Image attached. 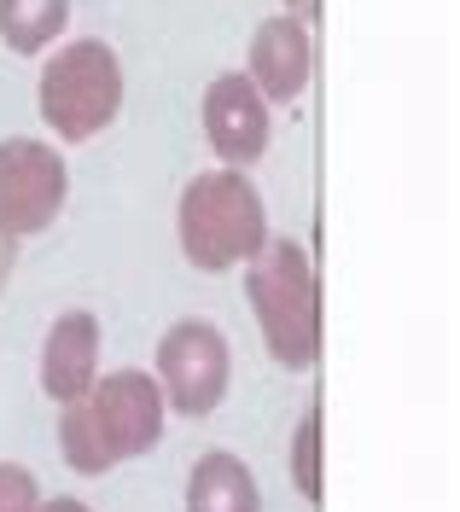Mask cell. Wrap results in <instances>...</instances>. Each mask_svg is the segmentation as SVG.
I'll return each mask as SVG.
<instances>
[{"instance_id":"6da1fadb","label":"cell","mask_w":460,"mask_h":512,"mask_svg":"<svg viewBox=\"0 0 460 512\" xmlns=\"http://www.w3.org/2000/svg\"><path fill=\"white\" fill-rule=\"evenodd\" d=\"M245 297H251V315H257L268 361L286 367V373H309L321 361V344H327L315 256L303 251L297 239L268 233L263 251L245 262Z\"/></svg>"},{"instance_id":"7a4b0ae2","label":"cell","mask_w":460,"mask_h":512,"mask_svg":"<svg viewBox=\"0 0 460 512\" xmlns=\"http://www.w3.org/2000/svg\"><path fill=\"white\" fill-rule=\"evenodd\" d=\"M175 233H181V256L198 274H233L263 251L268 204L245 181V169H204L181 187Z\"/></svg>"},{"instance_id":"3957f363","label":"cell","mask_w":460,"mask_h":512,"mask_svg":"<svg viewBox=\"0 0 460 512\" xmlns=\"http://www.w3.org/2000/svg\"><path fill=\"white\" fill-rule=\"evenodd\" d=\"M35 105H41V123L53 128L65 146L94 140L123 111V59L99 35H76L41 64Z\"/></svg>"},{"instance_id":"277c9868","label":"cell","mask_w":460,"mask_h":512,"mask_svg":"<svg viewBox=\"0 0 460 512\" xmlns=\"http://www.w3.org/2000/svg\"><path fill=\"white\" fill-rule=\"evenodd\" d=\"M158 390H164V408L175 419H204L222 408L228 396V379H233V355H228V338L210 326V320H175L164 338H158Z\"/></svg>"},{"instance_id":"5b68a950","label":"cell","mask_w":460,"mask_h":512,"mask_svg":"<svg viewBox=\"0 0 460 512\" xmlns=\"http://www.w3.org/2000/svg\"><path fill=\"white\" fill-rule=\"evenodd\" d=\"M70 198V169L59 146L47 140H0V233L6 239H30L59 222Z\"/></svg>"},{"instance_id":"8992f818","label":"cell","mask_w":460,"mask_h":512,"mask_svg":"<svg viewBox=\"0 0 460 512\" xmlns=\"http://www.w3.org/2000/svg\"><path fill=\"white\" fill-rule=\"evenodd\" d=\"M88 402V419H94L99 443L111 454V466L123 460H140L164 443V425H169V408H164V390L152 373L140 367H123V373H99L94 390L82 396Z\"/></svg>"},{"instance_id":"52a82bcc","label":"cell","mask_w":460,"mask_h":512,"mask_svg":"<svg viewBox=\"0 0 460 512\" xmlns=\"http://www.w3.org/2000/svg\"><path fill=\"white\" fill-rule=\"evenodd\" d=\"M268 99L251 88L245 70H222L204 88V140L222 158V169H251L268 152Z\"/></svg>"},{"instance_id":"ba28073f","label":"cell","mask_w":460,"mask_h":512,"mask_svg":"<svg viewBox=\"0 0 460 512\" xmlns=\"http://www.w3.org/2000/svg\"><path fill=\"white\" fill-rule=\"evenodd\" d=\"M251 88L268 99V105H297L309 76H315V41H309V24H297L286 12H274L257 24L251 35V64H245Z\"/></svg>"},{"instance_id":"9c48e42d","label":"cell","mask_w":460,"mask_h":512,"mask_svg":"<svg viewBox=\"0 0 460 512\" xmlns=\"http://www.w3.org/2000/svg\"><path fill=\"white\" fill-rule=\"evenodd\" d=\"M99 379V315L94 309H65V315L47 326V344H41V390L65 408L82 402Z\"/></svg>"},{"instance_id":"30bf717a","label":"cell","mask_w":460,"mask_h":512,"mask_svg":"<svg viewBox=\"0 0 460 512\" xmlns=\"http://www.w3.org/2000/svg\"><path fill=\"white\" fill-rule=\"evenodd\" d=\"M187 512H263V489L239 454L210 448L187 472Z\"/></svg>"},{"instance_id":"8fae6325","label":"cell","mask_w":460,"mask_h":512,"mask_svg":"<svg viewBox=\"0 0 460 512\" xmlns=\"http://www.w3.org/2000/svg\"><path fill=\"white\" fill-rule=\"evenodd\" d=\"M65 30H70V0H0V41L18 59L47 53Z\"/></svg>"},{"instance_id":"7c38bea8","label":"cell","mask_w":460,"mask_h":512,"mask_svg":"<svg viewBox=\"0 0 460 512\" xmlns=\"http://www.w3.org/2000/svg\"><path fill=\"white\" fill-rule=\"evenodd\" d=\"M59 454H65L70 472H82V478H105L111 472V454H105L94 419H88V402H65L59 408Z\"/></svg>"},{"instance_id":"4fadbf2b","label":"cell","mask_w":460,"mask_h":512,"mask_svg":"<svg viewBox=\"0 0 460 512\" xmlns=\"http://www.w3.org/2000/svg\"><path fill=\"white\" fill-rule=\"evenodd\" d=\"M321 402H309V414L297 419V431H292V483H297V495L309 501V507H321L327 501V478H321Z\"/></svg>"},{"instance_id":"5bb4252c","label":"cell","mask_w":460,"mask_h":512,"mask_svg":"<svg viewBox=\"0 0 460 512\" xmlns=\"http://www.w3.org/2000/svg\"><path fill=\"white\" fill-rule=\"evenodd\" d=\"M41 507V483L30 466L18 460H0V512H35Z\"/></svg>"},{"instance_id":"9a60e30c","label":"cell","mask_w":460,"mask_h":512,"mask_svg":"<svg viewBox=\"0 0 460 512\" xmlns=\"http://www.w3.org/2000/svg\"><path fill=\"white\" fill-rule=\"evenodd\" d=\"M12 268H18V239H6V233H0V297H6V280H12Z\"/></svg>"},{"instance_id":"2e32d148","label":"cell","mask_w":460,"mask_h":512,"mask_svg":"<svg viewBox=\"0 0 460 512\" xmlns=\"http://www.w3.org/2000/svg\"><path fill=\"white\" fill-rule=\"evenodd\" d=\"M286 18H297V24H315V18H321V0H286Z\"/></svg>"},{"instance_id":"e0dca14e","label":"cell","mask_w":460,"mask_h":512,"mask_svg":"<svg viewBox=\"0 0 460 512\" xmlns=\"http://www.w3.org/2000/svg\"><path fill=\"white\" fill-rule=\"evenodd\" d=\"M35 512H94L88 501H76V495H59V501H41Z\"/></svg>"}]
</instances>
